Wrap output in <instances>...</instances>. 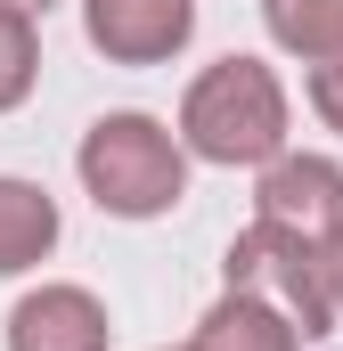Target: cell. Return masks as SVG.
Returning a JSON list of instances; mask_svg holds the SVG:
<instances>
[{"instance_id":"7a4b0ae2","label":"cell","mask_w":343,"mask_h":351,"mask_svg":"<svg viewBox=\"0 0 343 351\" xmlns=\"http://www.w3.org/2000/svg\"><path fill=\"white\" fill-rule=\"evenodd\" d=\"M188 147L180 131L139 114V106H115L98 114L74 147V172H82V196L106 213V221H164L188 204Z\"/></svg>"},{"instance_id":"ba28073f","label":"cell","mask_w":343,"mask_h":351,"mask_svg":"<svg viewBox=\"0 0 343 351\" xmlns=\"http://www.w3.org/2000/svg\"><path fill=\"white\" fill-rule=\"evenodd\" d=\"M188 351H311V335H303L278 302H261V294H237V286H229V294L196 319Z\"/></svg>"},{"instance_id":"3957f363","label":"cell","mask_w":343,"mask_h":351,"mask_svg":"<svg viewBox=\"0 0 343 351\" xmlns=\"http://www.w3.org/2000/svg\"><path fill=\"white\" fill-rule=\"evenodd\" d=\"M221 278L237 286V294H261V302H278L311 343H327L335 335V286H327V254L319 245H303V237H286V229H270V221H246L237 237H229V254H221Z\"/></svg>"},{"instance_id":"4fadbf2b","label":"cell","mask_w":343,"mask_h":351,"mask_svg":"<svg viewBox=\"0 0 343 351\" xmlns=\"http://www.w3.org/2000/svg\"><path fill=\"white\" fill-rule=\"evenodd\" d=\"M0 8H8V16H49L58 0H0Z\"/></svg>"},{"instance_id":"7c38bea8","label":"cell","mask_w":343,"mask_h":351,"mask_svg":"<svg viewBox=\"0 0 343 351\" xmlns=\"http://www.w3.org/2000/svg\"><path fill=\"white\" fill-rule=\"evenodd\" d=\"M327 286H335V311H343V237L327 245Z\"/></svg>"},{"instance_id":"30bf717a","label":"cell","mask_w":343,"mask_h":351,"mask_svg":"<svg viewBox=\"0 0 343 351\" xmlns=\"http://www.w3.org/2000/svg\"><path fill=\"white\" fill-rule=\"evenodd\" d=\"M33 82H41V33H33V16L0 8V114H16L33 98Z\"/></svg>"},{"instance_id":"9c48e42d","label":"cell","mask_w":343,"mask_h":351,"mask_svg":"<svg viewBox=\"0 0 343 351\" xmlns=\"http://www.w3.org/2000/svg\"><path fill=\"white\" fill-rule=\"evenodd\" d=\"M261 33L294 66H327L343 58V0H261Z\"/></svg>"},{"instance_id":"277c9868","label":"cell","mask_w":343,"mask_h":351,"mask_svg":"<svg viewBox=\"0 0 343 351\" xmlns=\"http://www.w3.org/2000/svg\"><path fill=\"white\" fill-rule=\"evenodd\" d=\"M254 221L303 237V245H335L343 237V164L335 156H311V147H286L278 164L254 172Z\"/></svg>"},{"instance_id":"8992f818","label":"cell","mask_w":343,"mask_h":351,"mask_svg":"<svg viewBox=\"0 0 343 351\" xmlns=\"http://www.w3.org/2000/svg\"><path fill=\"white\" fill-rule=\"evenodd\" d=\"M0 343L8 351H115V319L106 302L74 286V278H41L16 294V311L0 319Z\"/></svg>"},{"instance_id":"52a82bcc","label":"cell","mask_w":343,"mask_h":351,"mask_svg":"<svg viewBox=\"0 0 343 351\" xmlns=\"http://www.w3.org/2000/svg\"><path fill=\"white\" fill-rule=\"evenodd\" d=\"M58 237H66V213H58V196H49L41 180L0 172V278H25V269H41L49 254H58Z\"/></svg>"},{"instance_id":"6da1fadb","label":"cell","mask_w":343,"mask_h":351,"mask_svg":"<svg viewBox=\"0 0 343 351\" xmlns=\"http://www.w3.org/2000/svg\"><path fill=\"white\" fill-rule=\"evenodd\" d=\"M180 147L196 156V164H221V172H261V164H278L294 139V106H286V82H278V66L254 58V49H229V58H213L196 82L180 90Z\"/></svg>"},{"instance_id":"5b68a950","label":"cell","mask_w":343,"mask_h":351,"mask_svg":"<svg viewBox=\"0 0 343 351\" xmlns=\"http://www.w3.org/2000/svg\"><path fill=\"white\" fill-rule=\"evenodd\" d=\"M82 41L106 66H172L196 41V0H82Z\"/></svg>"},{"instance_id":"5bb4252c","label":"cell","mask_w":343,"mask_h":351,"mask_svg":"<svg viewBox=\"0 0 343 351\" xmlns=\"http://www.w3.org/2000/svg\"><path fill=\"white\" fill-rule=\"evenodd\" d=\"M164 351H188V343H164Z\"/></svg>"},{"instance_id":"8fae6325","label":"cell","mask_w":343,"mask_h":351,"mask_svg":"<svg viewBox=\"0 0 343 351\" xmlns=\"http://www.w3.org/2000/svg\"><path fill=\"white\" fill-rule=\"evenodd\" d=\"M303 98H311V114H319V123L343 139V58H327V66H303Z\"/></svg>"}]
</instances>
